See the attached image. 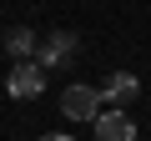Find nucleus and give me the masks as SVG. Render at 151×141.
<instances>
[{
    "label": "nucleus",
    "mask_w": 151,
    "mask_h": 141,
    "mask_svg": "<svg viewBox=\"0 0 151 141\" xmlns=\"http://www.w3.org/2000/svg\"><path fill=\"white\" fill-rule=\"evenodd\" d=\"M60 116H65V121H96V116H101V96H96V86L70 81V86L60 91Z\"/></svg>",
    "instance_id": "nucleus-1"
},
{
    "label": "nucleus",
    "mask_w": 151,
    "mask_h": 141,
    "mask_svg": "<svg viewBox=\"0 0 151 141\" xmlns=\"http://www.w3.org/2000/svg\"><path fill=\"white\" fill-rule=\"evenodd\" d=\"M5 91H10V101H35V96L45 91V70H40L35 60H15L10 76H5Z\"/></svg>",
    "instance_id": "nucleus-2"
},
{
    "label": "nucleus",
    "mask_w": 151,
    "mask_h": 141,
    "mask_svg": "<svg viewBox=\"0 0 151 141\" xmlns=\"http://www.w3.org/2000/svg\"><path fill=\"white\" fill-rule=\"evenodd\" d=\"M96 96H101V111H126V101L141 96V81L131 70H116V76H106V86H96Z\"/></svg>",
    "instance_id": "nucleus-3"
},
{
    "label": "nucleus",
    "mask_w": 151,
    "mask_h": 141,
    "mask_svg": "<svg viewBox=\"0 0 151 141\" xmlns=\"http://www.w3.org/2000/svg\"><path fill=\"white\" fill-rule=\"evenodd\" d=\"M91 131H96V141H136L131 111H101V116L91 121Z\"/></svg>",
    "instance_id": "nucleus-4"
},
{
    "label": "nucleus",
    "mask_w": 151,
    "mask_h": 141,
    "mask_svg": "<svg viewBox=\"0 0 151 141\" xmlns=\"http://www.w3.org/2000/svg\"><path fill=\"white\" fill-rule=\"evenodd\" d=\"M70 55H76V35H70V30H55V35L35 50V65H40V70H50V65H65Z\"/></svg>",
    "instance_id": "nucleus-5"
},
{
    "label": "nucleus",
    "mask_w": 151,
    "mask_h": 141,
    "mask_svg": "<svg viewBox=\"0 0 151 141\" xmlns=\"http://www.w3.org/2000/svg\"><path fill=\"white\" fill-rule=\"evenodd\" d=\"M5 50H10L15 60H35V50H40V35H35L30 25H15V30L5 35Z\"/></svg>",
    "instance_id": "nucleus-6"
},
{
    "label": "nucleus",
    "mask_w": 151,
    "mask_h": 141,
    "mask_svg": "<svg viewBox=\"0 0 151 141\" xmlns=\"http://www.w3.org/2000/svg\"><path fill=\"white\" fill-rule=\"evenodd\" d=\"M40 141H76V136H65V131H45Z\"/></svg>",
    "instance_id": "nucleus-7"
}]
</instances>
